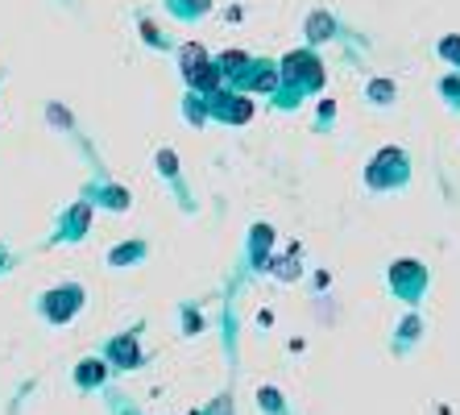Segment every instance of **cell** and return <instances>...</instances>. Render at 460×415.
<instances>
[{
  "label": "cell",
  "mask_w": 460,
  "mask_h": 415,
  "mask_svg": "<svg viewBox=\"0 0 460 415\" xmlns=\"http://www.w3.org/2000/svg\"><path fill=\"white\" fill-rule=\"evenodd\" d=\"M411 179H415V162H411V154L402 146H382L365 167V187L377 195L407 192Z\"/></svg>",
  "instance_id": "cell-1"
},
{
  "label": "cell",
  "mask_w": 460,
  "mask_h": 415,
  "mask_svg": "<svg viewBox=\"0 0 460 415\" xmlns=\"http://www.w3.org/2000/svg\"><path fill=\"white\" fill-rule=\"evenodd\" d=\"M431 283H436V275H431V266L423 257H394V262L385 266V291H390L402 308H419V303L428 299Z\"/></svg>",
  "instance_id": "cell-2"
},
{
  "label": "cell",
  "mask_w": 460,
  "mask_h": 415,
  "mask_svg": "<svg viewBox=\"0 0 460 415\" xmlns=\"http://www.w3.org/2000/svg\"><path fill=\"white\" fill-rule=\"evenodd\" d=\"M279 75H282V84H287V87H295V96H299V92H320L323 79H328V71H323V63H320V54H311V50L287 54V59H282V67H279Z\"/></svg>",
  "instance_id": "cell-3"
},
{
  "label": "cell",
  "mask_w": 460,
  "mask_h": 415,
  "mask_svg": "<svg viewBox=\"0 0 460 415\" xmlns=\"http://www.w3.org/2000/svg\"><path fill=\"white\" fill-rule=\"evenodd\" d=\"M423 337H428V320H423V311H419V308H407V316L394 324V337H390V353H394V357H411V353L423 345Z\"/></svg>",
  "instance_id": "cell-4"
},
{
  "label": "cell",
  "mask_w": 460,
  "mask_h": 415,
  "mask_svg": "<svg viewBox=\"0 0 460 415\" xmlns=\"http://www.w3.org/2000/svg\"><path fill=\"white\" fill-rule=\"evenodd\" d=\"M365 104L369 108H394L398 104V84L394 79H385V75L369 79V84H365Z\"/></svg>",
  "instance_id": "cell-5"
},
{
  "label": "cell",
  "mask_w": 460,
  "mask_h": 415,
  "mask_svg": "<svg viewBox=\"0 0 460 415\" xmlns=\"http://www.w3.org/2000/svg\"><path fill=\"white\" fill-rule=\"evenodd\" d=\"M436 96L444 100V108H448L452 117H460V71L439 75V84H436Z\"/></svg>",
  "instance_id": "cell-6"
},
{
  "label": "cell",
  "mask_w": 460,
  "mask_h": 415,
  "mask_svg": "<svg viewBox=\"0 0 460 415\" xmlns=\"http://www.w3.org/2000/svg\"><path fill=\"white\" fill-rule=\"evenodd\" d=\"M307 38H311V46H320V42H328V38H336V17H332V13H311V17H307Z\"/></svg>",
  "instance_id": "cell-7"
},
{
  "label": "cell",
  "mask_w": 460,
  "mask_h": 415,
  "mask_svg": "<svg viewBox=\"0 0 460 415\" xmlns=\"http://www.w3.org/2000/svg\"><path fill=\"white\" fill-rule=\"evenodd\" d=\"M436 54L452 67V71H460V33H444L436 42Z\"/></svg>",
  "instance_id": "cell-8"
},
{
  "label": "cell",
  "mask_w": 460,
  "mask_h": 415,
  "mask_svg": "<svg viewBox=\"0 0 460 415\" xmlns=\"http://www.w3.org/2000/svg\"><path fill=\"white\" fill-rule=\"evenodd\" d=\"M191 79H195L199 87H216V79H220V75H216L212 67H191Z\"/></svg>",
  "instance_id": "cell-9"
}]
</instances>
